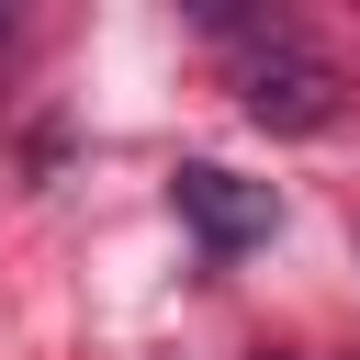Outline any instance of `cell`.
<instances>
[{"instance_id":"cell-1","label":"cell","mask_w":360,"mask_h":360,"mask_svg":"<svg viewBox=\"0 0 360 360\" xmlns=\"http://www.w3.org/2000/svg\"><path fill=\"white\" fill-rule=\"evenodd\" d=\"M214 34H236V101H248V124H270V135L338 124V68H326L292 22H236V11H214Z\"/></svg>"},{"instance_id":"cell-2","label":"cell","mask_w":360,"mask_h":360,"mask_svg":"<svg viewBox=\"0 0 360 360\" xmlns=\"http://www.w3.org/2000/svg\"><path fill=\"white\" fill-rule=\"evenodd\" d=\"M180 225L214 248V259H236V248H259L270 225H281V202H270V180H236V169H214V158H191L180 180Z\"/></svg>"},{"instance_id":"cell-3","label":"cell","mask_w":360,"mask_h":360,"mask_svg":"<svg viewBox=\"0 0 360 360\" xmlns=\"http://www.w3.org/2000/svg\"><path fill=\"white\" fill-rule=\"evenodd\" d=\"M0 56H11V11H0Z\"/></svg>"},{"instance_id":"cell-4","label":"cell","mask_w":360,"mask_h":360,"mask_svg":"<svg viewBox=\"0 0 360 360\" xmlns=\"http://www.w3.org/2000/svg\"><path fill=\"white\" fill-rule=\"evenodd\" d=\"M270 360H281V349H270Z\"/></svg>"}]
</instances>
